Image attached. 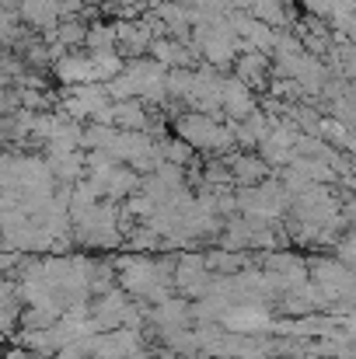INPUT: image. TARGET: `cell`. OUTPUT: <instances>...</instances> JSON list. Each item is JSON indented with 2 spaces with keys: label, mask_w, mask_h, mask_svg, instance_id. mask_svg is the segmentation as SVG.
I'll return each instance as SVG.
<instances>
[{
  "label": "cell",
  "mask_w": 356,
  "mask_h": 359,
  "mask_svg": "<svg viewBox=\"0 0 356 359\" xmlns=\"http://www.w3.org/2000/svg\"><path fill=\"white\" fill-rule=\"evenodd\" d=\"M21 18H25V25H32V28L53 32V28H60V21H63L60 0H21Z\"/></svg>",
  "instance_id": "obj_1"
},
{
  "label": "cell",
  "mask_w": 356,
  "mask_h": 359,
  "mask_svg": "<svg viewBox=\"0 0 356 359\" xmlns=\"http://www.w3.org/2000/svg\"><path fill=\"white\" fill-rule=\"evenodd\" d=\"M231 175L241 189H251V185H262L265 175H269V164L262 157H251V154H237L231 161Z\"/></svg>",
  "instance_id": "obj_2"
},
{
  "label": "cell",
  "mask_w": 356,
  "mask_h": 359,
  "mask_svg": "<svg viewBox=\"0 0 356 359\" xmlns=\"http://www.w3.org/2000/svg\"><path fill=\"white\" fill-rule=\"evenodd\" d=\"M150 53H154V60L161 63V67H189V49H185V42H178V39H154V46H150Z\"/></svg>",
  "instance_id": "obj_3"
},
{
  "label": "cell",
  "mask_w": 356,
  "mask_h": 359,
  "mask_svg": "<svg viewBox=\"0 0 356 359\" xmlns=\"http://www.w3.org/2000/svg\"><path fill=\"white\" fill-rule=\"evenodd\" d=\"M269 325V318L258 311V307H237V311H228L224 314V328L228 332H258V328H265Z\"/></svg>",
  "instance_id": "obj_4"
},
{
  "label": "cell",
  "mask_w": 356,
  "mask_h": 359,
  "mask_svg": "<svg viewBox=\"0 0 356 359\" xmlns=\"http://www.w3.org/2000/svg\"><path fill=\"white\" fill-rule=\"evenodd\" d=\"M265 56L262 53H244L237 60V81H244L248 88H262V74H265Z\"/></svg>",
  "instance_id": "obj_5"
},
{
  "label": "cell",
  "mask_w": 356,
  "mask_h": 359,
  "mask_svg": "<svg viewBox=\"0 0 356 359\" xmlns=\"http://www.w3.org/2000/svg\"><path fill=\"white\" fill-rule=\"evenodd\" d=\"M262 25H269V28H283L286 25V11H283V0H258L255 4V11H251Z\"/></svg>",
  "instance_id": "obj_6"
},
{
  "label": "cell",
  "mask_w": 356,
  "mask_h": 359,
  "mask_svg": "<svg viewBox=\"0 0 356 359\" xmlns=\"http://www.w3.org/2000/svg\"><path fill=\"white\" fill-rule=\"evenodd\" d=\"M161 150H164V161H168V164H178V168H185V164L192 161V150H196V147H192V143H185V140L178 136V140H168V143H161Z\"/></svg>",
  "instance_id": "obj_7"
},
{
  "label": "cell",
  "mask_w": 356,
  "mask_h": 359,
  "mask_svg": "<svg viewBox=\"0 0 356 359\" xmlns=\"http://www.w3.org/2000/svg\"><path fill=\"white\" fill-rule=\"evenodd\" d=\"M343 217H346V224H353V227H356V192L346 199V203H343Z\"/></svg>",
  "instance_id": "obj_8"
}]
</instances>
